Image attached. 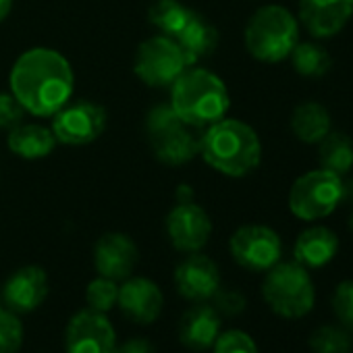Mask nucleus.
<instances>
[{"mask_svg":"<svg viewBox=\"0 0 353 353\" xmlns=\"http://www.w3.org/2000/svg\"><path fill=\"white\" fill-rule=\"evenodd\" d=\"M166 235L179 252L194 254L208 243L212 221L202 206L192 200H181L166 216Z\"/></svg>","mask_w":353,"mask_h":353,"instance_id":"f8f14e48","label":"nucleus"},{"mask_svg":"<svg viewBox=\"0 0 353 353\" xmlns=\"http://www.w3.org/2000/svg\"><path fill=\"white\" fill-rule=\"evenodd\" d=\"M291 131L303 143H318L332 131L330 112L320 102H301L291 114Z\"/></svg>","mask_w":353,"mask_h":353,"instance_id":"4be33fe9","label":"nucleus"},{"mask_svg":"<svg viewBox=\"0 0 353 353\" xmlns=\"http://www.w3.org/2000/svg\"><path fill=\"white\" fill-rule=\"evenodd\" d=\"M262 297L266 305L281 318L299 320L316 305V287L310 270L301 264L279 262L262 281Z\"/></svg>","mask_w":353,"mask_h":353,"instance_id":"39448f33","label":"nucleus"},{"mask_svg":"<svg viewBox=\"0 0 353 353\" xmlns=\"http://www.w3.org/2000/svg\"><path fill=\"white\" fill-rule=\"evenodd\" d=\"M106 129V110L90 100L67 102L52 114V135L65 145H85L96 141Z\"/></svg>","mask_w":353,"mask_h":353,"instance_id":"9d476101","label":"nucleus"},{"mask_svg":"<svg viewBox=\"0 0 353 353\" xmlns=\"http://www.w3.org/2000/svg\"><path fill=\"white\" fill-rule=\"evenodd\" d=\"M307 343L314 353H349L351 332L341 324H322L310 334Z\"/></svg>","mask_w":353,"mask_h":353,"instance_id":"a878e982","label":"nucleus"},{"mask_svg":"<svg viewBox=\"0 0 353 353\" xmlns=\"http://www.w3.org/2000/svg\"><path fill=\"white\" fill-rule=\"evenodd\" d=\"M117 353H154V347H152V343H150L148 339L137 336V339L125 341V343L117 349Z\"/></svg>","mask_w":353,"mask_h":353,"instance_id":"473e14b6","label":"nucleus"},{"mask_svg":"<svg viewBox=\"0 0 353 353\" xmlns=\"http://www.w3.org/2000/svg\"><path fill=\"white\" fill-rule=\"evenodd\" d=\"M23 106L17 102L13 94L0 92V131L3 129H15L23 121Z\"/></svg>","mask_w":353,"mask_h":353,"instance_id":"2f4dec72","label":"nucleus"},{"mask_svg":"<svg viewBox=\"0 0 353 353\" xmlns=\"http://www.w3.org/2000/svg\"><path fill=\"white\" fill-rule=\"evenodd\" d=\"M200 154L216 172L245 176L262 160V141L248 123L225 117L200 135Z\"/></svg>","mask_w":353,"mask_h":353,"instance_id":"f03ea898","label":"nucleus"},{"mask_svg":"<svg viewBox=\"0 0 353 353\" xmlns=\"http://www.w3.org/2000/svg\"><path fill=\"white\" fill-rule=\"evenodd\" d=\"M351 3H353V0H351Z\"/></svg>","mask_w":353,"mask_h":353,"instance_id":"e433bc0d","label":"nucleus"},{"mask_svg":"<svg viewBox=\"0 0 353 353\" xmlns=\"http://www.w3.org/2000/svg\"><path fill=\"white\" fill-rule=\"evenodd\" d=\"M170 106L183 123L202 129L227 117L231 96L216 73L188 67L170 85Z\"/></svg>","mask_w":353,"mask_h":353,"instance_id":"7ed1b4c3","label":"nucleus"},{"mask_svg":"<svg viewBox=\"0 0 353 353\" xmlns=\"http://www.w3.org/2000/svg\"><path fill=\"white\" fill-rule=\"evenodd\" d=\"M11 94L34 117H52L73 96L71 63L52 48H30L13 65L9 75Z\"/></svg>","mask_w":353,"mask_h":353,"instance_id":"f257e3e1","label":"nucleus"},{"mask_svg":"<svg viewBox=\"0 0 353 353\" xmlns=\"http://www.w3.org/2000/svg\"><path fill=\"white\" fill-rule=\"evenodd\" d=\"M336 254H339L336 233L330 231L328 227H320V225L305 229L297 237L295 248H293L295 262L307 270L324 268L326 264H330L334 260Z\"/></svg>","mask_w":353,"mask_h":353,"instance_id":"6ab92c4d","label":"nucleus"},{"mask_svg":"<svg viewBox=\"0 0 353 353\" xmlns=\"http://www.w3.org/2000/svg\"><path fill=\"white\" fill-rule=\"evenodd\" d=\"M121 312L137 322V324H150L154 322L164 305V297L160 287L145 279V276H129L119 287V301Z\"/></svg>","mask_w":353,"mask_h":353,"instance_id":"f3484780","label":"nucleus"},{"mask_svg":"<svg viewBox=\"0 0 353 353\" xmlns=\"http://www.w3.org/2000/svg\"><path fill=\"white\" fill-rule=\"evenodd\" d=\"M85 299H88L90 310L108 314L119 301V285H117V281L106 279V276L94 279L85 289Z\"/></svg>","mask_w":353,"mask_h":353,"instance_id":"bb28decb","label":"nucleus"},{"mask_svg":"<svg viewBox=\"0 0 353 353\" xmlns=\"http://www.w3.org/2000/svg\"><path fill=\"white\" fill-rule=\"evenodd\" d=\"M174 287L190 301H208L221 289L219 266L204 254H190L174 270Z\"/></svg>","mask_w":353,"mask_h":353,"instance_id":"ddd939ff","label":"nucleus"},{"mask_svg":"<svg viewBox=\"0 0 353 353\" xmlns=\"http://www.w3.org/2000/svg\"><path fill=\"white\" fill-rule=\"evenodd\" d=\"M183 50L172 38L158 34L137 46L133 71L150 88H166L188 69Z\"/></svg>","mask_w":353,"mask_h":353,"instance_id":"6e6552de","label":"nucleus"},{"mask_svg":"<svg viewBox=\"0 0 353 353\" xmlns=\"http://www.w3.org/2000/svg\"><path fill=\"white\" fill-rule=\"evenodd\" d=\"M7 143L15 156L26 158V160H38V158H46L48 154H52L57 139L52 135V129L44 125L19 123L15 129H11Z\"/></svg>","mask_w":353,"mask_h":353,"instance_id":"412c9836","label":"nucleus"},{"mask_svg":"<svg viewBox=\"0 0 353 353\" xmlns=\"http://www.w3.org/2000/svg\"><path fill=\"white\" fill-rule=\"evenodd\" d=\"M353 15L351 0H299V23L310 36L332 38L349 23Z\"/></svg>","mask_w":353,"mask_h":353,"instance_id":"4468645a","label":"nucleus"},{"mask_svg":"<svg viewBox=\"0 0 353 353\" xmlns=\"http://www.w3.org/2000/svg\"><path fill=\"white\" fill-rule=\"evenodd\" d=\"M23 343V326L15 312L0 305V353H17Z\"/></svg>","mask_w":353,"mask_h":353,"instance_id":"cd10ccee","label":"nucleus"},{"mask_svg":"<svg viewBox=\"0 0 353 353\" xmlns=\"http://www.w3.org/2000/svg\"><path fill=\"white\" fill-rule=\"evenodd\" d=\"M233 260L252 272H266L281 262L283 241L279 233L266 225H243L229 241Z\"/></svg>","mask_w":353,"mask_h":353,"instance_id":"1a4fd4ad","label":"nucleus"},{"mask_svg":"<svg viewBox=\"0 0 353 353\" xmlns=\"http://www.w3.org/2000/svg\"><path fill=\"white\" fill-rule=\"evenodd\" d=\"M11 7H13V0H0V23H3L9 17Z\"/></svg>","mask_w":353,"mask_h":353,"instance_id":"72a5a7b5","label":"nucleus"},{"mask_svg":"<svg viewBox=\"0 0 353 353\" xmlns=\"http://www.w3.org/2000/svg\"><path fill=\"white\" fill-rule=\"evenodd\" d=\"M212 353H260L256 341L243 330L221 332L212 345Z\"/></svg>","mask_w":353,"mask_h":353,"instance_id":"c756f323","label":"nucleus"},{"mask_svg":"<svg viewBox=\"0 0 353 353\" xmlns=\"http://www.w3.org/2000/svg\"><path fill=\"white\" fill-rule=\"evenodd\" d=\"M65 349L67 353H117V332L106 314L81 310L67 324Z\"/></svg>","mask_w":353,"mask_h":353,"instance_id":"9b49d317","label":"nucleus"},{"mask_svg":"<svg viewBox=\"0 0 353 353\" xmlns=\"http://www.w3.org/2000/svg\"><path fill=\"white\" fill-rule=\"evenodd\" d=\"M289 59L293 69L303 77H322L332 67L330 54L316 42H297Z\"/></svg>","mask_w":353,"mask_h":353,"instance_id":"393cba45","label":"nucleus"},{"mask_svg":"<svg viewBox=\"0 0 353 353\" xmlns=\"http://www.w3.org/2000/svg\"><path fill=\"white\" fill-rule=\"evenodd\" d=\"M349 196H351V200H353V183H351V188H349Z\"/></svg>","mask_w":353,"mask_h":353,"instance_id":"f704fd0d","label":"nucleus"},{"mask_svg":"<svg viewBox=\"0 0 353 353\" xmlns=\"http://www.w3.org/2000/svg\"><path fill=\"white\" fill-rule=\"evenodd\" d=\"M212 301L221 316H239L245 310V297L241 291L235 289H219L212 295Z\"/></svg>","mask_w":353,"mask_h":353,"instance_id":"7c9ffc66","label":"nucleus"},{"mask_svg":"<svg viewBox=\"0 0 353 353\" xmlns=\"http://www.w3.org/2000/svg\"><path fill=\"white\" fill-rule=\"evenodd\" d=\"M194 13L196 11L185 7L181 0H156L150 9V21L158 28L160 34L174 40L194 17Z\"/></svg>","mask_w":353,"mask_h":353,"instance_id":"b1692460","label":"nucleus"},{"mask_svg":"<svg viewBox=\"0 0 353 353\" xmlns=\"http://www.w3.org/2000/svg\"><path fill=\"white\" fill-rule=\"evenodd\" d=\"M345 196L347 188L343 183V176L324 168H316L303 172L291 185L289 210L303 223H316L330 216Z\"/></svg>","mask_w":353,"mask_h":353,"instance_id":"0eeeda50","label":"nucleus"},{"mask_svg":"<svg viewBox=\"0 0 353 353\" xmlns=\"http://www.w3.org/2000/svg\"><path fill=\"white\" fill-rule=\"evenodd\" d=\"M221 324L223 316L216 312V307L200 301L183 314L179 322V339L185 347L194 351L212 349L214 341L221 334Z\"/></svg>","mask_w":353,"mask_h":353,"instance_id":"a211bd4d","label":"nucleus"},{"mask_svg":"<svg viewBox=\"0 0 353 353\" xmlns=\"http://www.w3.org/2000/svg\"><path fill=\"white\" fill-rule=\"evenodd\" d=\"M349 225H351V231H353V216H351V223Z\"/></svg>","mask_w":353,"mask_h":353,"instance_id":"c9c22d12","label":"nucleus"},{"mask_svg":"<svg viewBox=\"0 0 353 353\" xmlns=\"http://www.w3.org/2000/svg\"><path fill=\"white\" fill-rule=\"evenodd\" d=\"M174 42L179 44L188 65L192 67L214 52V48L219 46V32L202 15L194 13V17L188 21L181 34L174 38Z\"/></svg>","mask_w":353,"mask_h":353,"instance_id":"aec40b11","label":"nucleus"},{"mask_svg":"<svg viewBox=\"0 0 353 353\" xmlns=\"http://www.w3.org/2000/svg\"><path fill=\"white\" fill-rule=\"evenodd\" d=\"M243 42L256 61L281 63L299 42V21L281 5L260 7L245 26Z\"/></svg>","mask_w":353,"mask_h":353,"instance_id":"20e7f679","label":"nucleus"},{"mask_svg":"<svg viewBox=\"0 0 353 353\" xmlns=\"http://www.w3.org/2000/svg\"><path fill=\"white\" fill-rule=\"evenodd\" d=\"M145 133L156 158L168 166H181L200 154V135L196 133V127L183 123L170 104L154 106L148 112Z\"/></svg>","mask_w":353,"mask_h":353,"instance_id":"423d86ee","label":"nucleus"},{"mask_svg":"<svg viewBox=\"0 0 353 353\" xmlns=\"http://www.w3.org/2000/svg\"><path fill=\"white\" fill-rule=\"evenodd\" d=\"M332 312L343 328L353 332V281H343L332 293Z\"/></svg>","mask_w":353,"mask_h":353,"instance_id":"c85d7f7f","label":"nucleus"},{"mask_svg":"<svg viewBox=\"0 0 353 353\" xmlns=\"http://www.w3.org/2000/svg\"><path fill=\"white\" fill-rule=\"evenodd\" d=\"M48 297V276L40 266L15 270L3 287V301L15 314L34 312Z\"/></svg>","mask_w":353,"mask_h":353,"instance_id":"2eb2a0df","label":"nucleus"},{"mask_svg":"<svg viewBox=\"0 0 353 353\" xmlns=\"http://www.w3.org/2000/svg\"><path fill=\"white\" fill-rule=\"evenodd\" d=\"M318 160L320 168L330 170L339 176L347 174L353 168V141L345 133L330 131L324 139L318 141Z\"/></svg>","mask_w":353,"mask_h":353,"instance_id":"5701e85b","label":"nucleus"},{"mask_svg":"<svg viewBox=\"0 0 353 353\" xmlns=\"http://www.w3.org/2000/svg\"><path fill=\"white\" fill-rule=\"evenodd\" d=\"M137 264V248L125 233H106L96 241L94 266L100 276L125 281Z\"/></svg>","mask_w":353,"mask_h":353,"instance_id":"dca6fc26","label":"nucleus"}]
</instances>
